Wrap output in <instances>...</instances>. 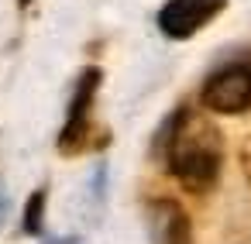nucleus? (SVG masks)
I'll use <instances>...</instances> for the list:
<instances>
[{
  "label": "nucleus",
  "mask_w": 251,
  "mask_h": 244,
  "mask_svg": "<svg viewBox=\"0 0 251 244\" xmlns=\"http://www.w3.org/2000/svg\"><path fill=\"white\" fill-rule=\"evenodd\" d=\"M165 162L186 193L193 196L210 193L224 169V134L213 124V117L193 107L176 110L169 121Z\"/></svg>",
  "instance_id": "obj_1"
},
{
  "label": "nucleus",
  "mask_w": 251,
  "mask_h": 244,
  "mask_svg": "<svg viewBox=\"0 0 251 244\" xmlns=\"http://www.w3.org/2000/svg\"><path fill=\"white\" fill-rule=\"evenodd\" d=\"M200 103L210 114H244L251 107V55L217 66L200 86Z\"/></svg>",
  "instance_id": "obj_2"
},
{
  "label": "nucleus",
  "mask_w": 251,
  "mask_h": 244,
  "mask_svg": "<svg viewBox=\"0 0 251 244\" xmlns=\"http://www.w3.org/2000/svg\"><path fill=\"white\" fill-rule=\"evenodd\" d=\"M100 83H103V73L97 66H86L76 79V90H73V100H69V114H66V124L59 131V141L55 148L62 155H79L90 148V138H93V100L100 93Z\"/></svg>",
  "instance_id": "obj_3"
},
{
  "label": "nucleus",
  "mask_w": 251,
  "mask_h": 244,
  "mask_svg": "<svg viewBox=\"0 0 251 244\" xmlns=\"http://www.w3.org/2000/svg\"><path fill=\"white\" fill-rule=\"evenodd\" d=\"M224 7H227V0H165L155 21L165 38L186 42V38L200 35Z\"/></svg>",
  "instance_id": "obj_4"
},
{
  "label": "nucleus",
  "mask_w": 251,
  "mask_h": 244,
  "mask_svg": "<svg viewBox=\"0 0 251 244\" xmlns=\"http://www.w3.org/2000/svg\"><path fill=\"white\" fill-rule=\"evenodd\" d=\"M148 223H151V244H193L189 213L176 199H151Z\"/></svg>",
  "instance_id": "obj_5"
},
{
  "label": "nucleus",
  "mask_w": 251,
  "mask_h": 244,
  "mask_svg": "<svg viewBox=\"0 0 251 244\" xmlns=\"http://www.w3.org/2000/svg\"><path fill=\"white\" fill-rule=\"evenodd\" d=\"M45 230V189H35L28 206H25V234H42Z\"/></svg>",
  "instance_id": "obj_6"
},
{
  "label": "nucleus",
  "mask_w": 251,
  "mask_h": 244,
  "mask_svg": "<svg viewBox=\"0 0 251 244\" xmlns=\"http://www.w3.org/2000/svg\"><path fill=\"white\" fill-rule=\"evenodd\" d=\"M237 158H241V172H244V179H248V186H251V134L241 141V148H237Z\"/></svg>",
  "instance_id": "obj_7"
},
{
  "label": "nucleus",
  "mask_w": 251,
  "mask_h": 244,
  "mask_svg": "<svg viewBox=\"0 0 251 244\" xmlns=\"http://www.w3.org/2000/svg\"><path fill=\"white\" fill-rule=\"evenodd\" d=\"M4 213H7V193L0 189V217H4Z\"/></svg>",
  "instance_id": "obj_8"
},
{
  "label": "nucleus",
  "mask_w": 251,
  "mask_h": 244,
  "mask_svg": "<svg viewBox=\"0 0 251 244\" xmlns=\"http://www.w3.org/2000/svg\"><path fill=\"white\" fill-rule=\"evenodd\" d=\"M18 4H21V7H28V4H31V0H18Z\"/></svg>",
  "instance_id": "obj_9"
}]
</instances>
